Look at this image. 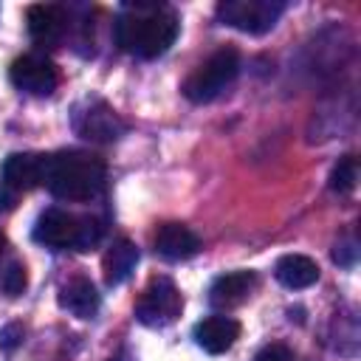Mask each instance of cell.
I'll return each mask as SVG.
<instances>
[{
  "instance_id": "15",
  "label": "cell",
  "mask_w": 361,
  "mask_h": 361,
  "mask_svg": "<svg viewBox=\"0 0 361 361\" xmlns=\"http://www.w3.org/2000/svg\"><path fill=\"white\" fill-rule=\"evenodd\" d=\"M274 276L285 288L302 290V288H310L319 279V265L305 254H285V257H279V262L274 268Z\"/></svg>"
},
{
  "instance_id": "23",
  "label": "cell",
  "mask_w": 361,
  "mask_h": 361,
  "mask_svg": "<svg viewBox=\"0 0 361 361\" xmlns=\"http://www.w3.org/2000/svg\"><path fill=\"white\" fill-rule=\"evenodd\" d=\"M3 245H6V237H3V231H0V251H3Z\"/></svg>"
},
{
  "instance_id": "14",
  "label": "cell",
  "mask_w": 361,
  "mask_h": 361,
  "mask_svg": "<svg viewBox=\"0 0 361 361\" xmlns=\"http://www.w3.org/2000/svg\"><path fill=\"white\" fill-rule=\"evenodd\" d=\"M99 305H102V296L96 285L85 276H73L59 288V307L76 319H93L99 313Z\"/></svg>"
},
{
  "instance_id": "9",
  "label": "cell",
  "mask_w": 361,
  "mask_h": 361,
  "mask_svg": "<svg viewBox=\"0 0 361 361\" xmlns=\"http://www.w3.org/2000/svg\"><path fill=\"white\" fill-rule=\"evenodd\" d=\"M25 23H28V34L39 45H56L68 31V14L56 3H34V6H28Z\"/></svg>"
},
{
  "instance_id": "2",
  "label": "cell",
  "mask_w": 361,
  "mask_h": 361,
  "mask_svg": "<svg viewBox=\"0 0 361 361\" xmlns=\"http://www.w3.org/2000/svg\"><path fill=\"white\" fill-rule=\"evenodd\" d=\"M104 161L90 152L68 149L45 155L42 186L59 200H90L104 186Z\"/></svg>"
},
{
  "instance_id": "13",
  "label": "cell",
  "mask_w": 361,
  "mask_h": 361,
  "mask_svg": "<svg viewBox=\"0 0 361 361\" xmlns=\"http://www.w3.org/2000/svg\"><path fill=\"white\" fill-rule=\"evenodd\" d=\"M155 251L164 259H189L200 251V237L183 223H164L155 234Z\"/></svg>"
},
{
  "instance_id": "16",
  "label": "cell",
  "mask_w": 361,
  "mask_h": 361,
  "mask_svg": "<svg viewBox=\"0 0 361 361\" xmlns=\"http://www.w3.org/2000/svg\"><path fill=\"white\" fill-rule=\"evenodd\" d=\"M138 265V248L130 240H116L113 248L104 254V282L121 285Z\"/></svg>"
},
{
  "instance_id": "19",
  "label": "cell",
  "mask_w": 361,
  "mask_h": 361,
  "mask_svg": "<svg viewBox=\"0 0 361 361\" xmlns=\"http://www.w3.org/2000/svg\"><path fill=\"white\" fill-rule=\"evenodd\" d=\"M355 254H358V248H355V240H353V237H344L341 243H336V251H333V259H336L338 265H344V268H350V265L355 262Z\"/></svg>"
},
{
  "instance_id": "20",
  "label": "cell",
  "mask_w": 361,
  "mask_h": 361,
  "mask_svg": "<svg viewBox=\"0 0 361 361\" xmlns=\"http://www.w3.org/2000/svg\"><path fill=\"white\" fill-rule=\"evenodd\" d=\"M254 361H293V355H290V350L282 347V344H268V347H262V350L254 355Z\"/></svg>"
},
{
  "instance_id": "6",
  "label": "cell",
  "mask_w": 361,
  "mask_h": 361,
  "mask_svg": "<svg viewBox=\"0 0 361 361\" xmlns=\"http://www.w3.org/2000/svg\"><path fill=\"white\" fill-rule=\"evenodd\" d=\"M180 307H183V299H180V290L175 288V282L166 276H158L141 293V299L135 305V319L147 327H164L180 316Z\"/></svg>"
},
{
  "instance_id": "12",
  "label": "cell",
  "mask_w": 361,
  "mask_h": 361,
  "mask_svg": "<svg viewBox=\"0 0 361 361\" xmlns=\"http://www.w3.org/2000/svg\"><path fill=\"white\" fill-rule=\"evenodd\" d=\"M240 338V324L231 316H206L195 324V341L212 355H220L234 347Z\"/></svg>"
},
{
  "instance_id": "21",
  "label": "cell",
  "mask_w": 361,
  "mask_h": 361,
  "mask_svg": "<svg viewBox=\"0 0 361 361\" xmlns=\"http://www.w3.org/2000/svg\"><path fill=\"white\" fill-rule=\"evenodd\" d=\"M20 338H23V327H20V324H8V327L0 333V344H3L6 350H11Z\"/></svg>"
},
{
  "instance_id": "22",
  "label": "cell",
  "mask_w": 361,
  "mask_h": 361,
  "mask_svg": "<svg viewBox=\"0 0 361 361\" xmlns=\"http://www.w3.org/2000/svg\"><path fill=\"white\" fill-rule=\"evenodd\" d=\"M14 203H17V192H14L11 186L0 183V212H8V209H14Z\"/></svg>"
},
{
  "instance_id": "11",
  "label": "cell",
  "mask_w": 361,
  "mask_h": 361,
  "mask_svg": "<svg viewBox=\"0 0 361 361\" xmlns=\"http://www.w3.org/2000/svg\"><path fill=\"white\" fill-rule=\"evenodd\" d=\"M257 285V276L251 271H231V274H223L212 282L209 288V305L217 307V310H228V307H237L243 305L251 290Z\"/></svg>"
},
{
  "instance_id": "18",
  "label": "cell",
  "mask_w": 361,
  "mask_h": 361,
  "mask_svg": "<svg viewBox=\"0 0 361 361\" xmlns=\"http://www.w3.org/2000/svg\"><path fill=\"white\" fill-rule=\"evenodd\" d=\"M0 285H3V290H6L8 296H20V293L25 290V285H28V276H25V265H23V262H11V265L3 271V276H0Z\"/></svg>"
},
{
  "instance_id": "8",
  "label": "cell",
  "mask_w": 361,
  "mask_h": 361,
  "mask_svg": "<svg viewBox=\"0 0 361 361\" xmlns=\"http://www.w3.org/2000/svg\"><path fill=\"white\" fill-rule=\"evenodd\" d=\"M73 124H76V133L90 141H116L124 133V121L116 116L113 107H107L99 99L87 102L85 110H76Z\"/></svg>"
},
{
  "instance_id": "3",
  "label": "cell",
  "mask_w": 361,
  "mask_h": 361,
  "mask_svg": "<svg viewBox=\"0 0 361 361\" xmlns=\"http://www.w3.org/2000/svg\"><path fill=\"white\" fill-rule=\"evenodd\" d=\"M102 237V223L93 217H73L71 212L62 209H45L37 217L34 226V240L48 248H76L87 251L99 243Z\"/></svg>"
},
{
  "instance_id": "10",
  "label": "cell",
  "mask_w": 361,
  "mask_h": 361,
  "mask_svg": "<svg viewBox=\"0 0 361 361\" xmlns=\"http://www.w3.org/2000/svg\"><path fill=\"white\" fill-rule=\"evenodd\" d=\"M42 175H45V155H39V152H14L3 164V180L0 183L11 186L20 195V192H28L34 186H42Z\"/></svg>"
},
{
  "instance_id": "5",
  "label": "cell",
  "mask_w": 361,
  "mask_h": 361,
  "mask_svg": "<svg viewBox=\"0 0 361 361\" xmlns=\"http://www.w3.org/2000/svg\"><path fill=\"white\" fill-rule=\"evenodd\" d=\"M285 3L279 0H226L217 6V20L245 34H265L282 17Z\"/></svg>"
},
{
  "instance_id": "7",
  "label": "cell",
  "mask_w": 361,
  "mask_h": 361,
  "mask_svg": "<svg viewBox=\"0 0 361 361\" xmlns=\"http://www.w3.org/2000/svg\"><path fill=\"white\" fill-rule=\"evenodd\" d=\"M8 79L17 90L23 93H31V96H48L56 90L59 85V73H56V65L39 54H25V56H17L8 68Z\"/></svg>"
},
{
  "instance_id": "4",
  "label": "cell",
  "mask_w": 361,
  "mask_h": 361,
  "mask_svg": "<svg viewBox=\"0 0 361 361\" xmlns=\"http://www.w3.org/2000/svg\"><path fill=\"white\" fill-rule=\"evenodd\" d=\"M237 73H240V54L234 48H220L186 76L183 96L195 104L214 102L220 93H226V87L237 79Z\"/></svg>"
},
{
  "instance_id": "1",
  "label": "cell",
  "mask_w": 361,
  "mask_h": 361,
  "mask_svg": "<svg viewBox=\"0 0 361 361\" xmlns=\"http://www.w3.org/2000/svg\"><path fill=\"white\" fill-rule=\"evenodd\" d=\"M178 31H180V23L175 11L152 3H130L116 20L118 48L141 59L161 56L178 39Z\"/></svg>"
},
{
  "instance_id": "17",
  "label": "cell",
  "mask_w": 361,
  "mask_h": 361,
  "mask_svg": "<svg viewBox=\"0 0 361 361\" xmlns=\"http://www.w3.org/2000/svg\"><path fill=\"white\" fill-rule=\"evenodd\" d=\"M355 180H358V161L353 155H344L330 172V189L338 195H347L355 189Z\"/></svg>"
}]
</instances>
